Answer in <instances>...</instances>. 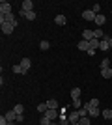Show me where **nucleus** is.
<instances>
[{"instance_id": "obj_15", "label": "nucleus", "mask_w": 112, "mask_h": 125, "mask_svg": "<svg viewBox=\"0 0 112 125\" xmlns=\"http://www.w3.org/2000/svg\"><path fill=\"white\" fill-rule=\"evenodd\" d=\"M105 22H107V17L99 13V15L95 17V24H97V26H103V24H105Z\"/></svg>"}, {"instance_id": "obj_34", "label": "nucleus", "mask_w": 112, "mask_h": 125, "mask_svg": "<svg viewBox=\"0 0 112 125\" xmlns=\"http://www.w3.org/2000/svg\"><path fill=\"white\" fill-rule=\"evenodd\" d=\"M49 125H56V123H54V121H51V123H49Z\"/></svg>"}, {"instance_id": "obj_32", "label": "nucleus", "mask_w": 112, "mask_h": 125, "mask_svg": "<svg viewBox=\"0 0 112 125\" xmlns=\"http://www.w3.org/2000/svg\"><path fill=\"white\" fill-rule=\"evenodd\" d=\"M108 45H110V49H112V37H108Z\"/></svg>"}, {"instance_id": "obj_17", "label": "nucleus", "mask_w": 112, "mask_h": 125, "mask_svg": "<svg viewBox=\"0 0 112 125\" xmlns=\"http://www.w3.org/2000/svg\"><path fill=\"white\" fill-rule=\"evenodd\" d=\"M93 37H95V39H99V41H101L103 37H105V34H103V30H101V28H97V30H93Z\"/></svg>"}, {"instance_id": "obj_18", "label": "nucleus", "mask_w": 112, "mask_h": 125, "mask_svg": "<svg viewBox=\"0 0 112 125\" xmlns=\"http://www.w3.org/2000/svg\"><path fill=\"white\" fill-rule=\"evenodd\" d=\"M71 99H80V88H73L71 90Z\"/></svg>"}, {"instance_id": "obj_6", "label": "nucleus", "mask_w": 112, "mask_h": 125, "mask_svg": "<svg viewBox=\"0 0 112 125\" xmlns=\"http://www.w3.org/2000/svg\"><path fill=\"white\" fill-rule=\"evenodd\" d=\"M19 65H21V67L24 69V73H26L28 69H30V65H32V62H30V58H22L21 62H19Z\"/></svg>"}, {"instance_id": "obj_27", "label": "nucleus", "mask_w": 112, "mask_h": 125, "mask_svg": "<svg viewBox=\"0 0 112 125\" xmlns=\"http://www.w3.org/2000/svg\"><path fill=\"white\" fill-rule=\"evenodd\" d=\"M13 73H17V75H24V69H22L21 65H13Z\"/></svg>"}, {"instance_id": "obj_19", "label": "nucleus", "mask_w": 112, "mask_h": 125, "mask_svg": "<svg viewBox=\"0 0 112 125\" xmlns=\"http://www.w3.org/2000/svg\"><path fill=\"white\" fill-rule=\"evenodd\" d=\"M101 75H103V78H112V69L108 67V69H101Z\"/></svg>"}, {"instance_id": "obj_8", "label": "nucleus", "mask_w": 112, "mask_h": 125, "mask_svg": "<svg viewBox=\"0 0 112 125\" xmlns=\"http://www.w3.org/2000/svg\"><path fill=\"white\" fill-rule=\"evenodd\" d=\"M67 120H69V123H79V120H80L79 112H77V110H73V112L67 116Z\"/></svg>"}, {"instance_id": "obj_2", "label": "nucleus", "mask_w": 112, "mask_h": 125, "mask_svg": "<svg viewBox=\"0 0 112 125\" xmlns=\"http://www.w3.org/2000/svg\"><path fill=\"white\" fill-rule=\"evenodd\" d=\"M43 116H45V118H49L51 121H54L56 118H60V110H58V108H49Z\"/></svg>"}, {"instance_id": "obj_4", "label": "nucleus", "mask_w": 112, "mask_h": 125, "mask_svg": "<svg viewBox=\"0 0 112 125\" xmlns=\"http://www.w3.org/2000/svg\"><path fill=\"white\" fill-rule=\"evenodd\" d=\"M8 13H11V4L10 2H0V15H8Z\"/></svg>"}, {"instance_id": "obj_20", "label": "nucleus", "mask_w": 112, "mask_h": 125, "mask_svg": "<svg viewBox=\"0 0 112 125\" xmlns=\"http://www.w3.org/2000/svg\"><path fill=\"white\" fill-rule=\"evenodd\" d=\"M47 110H49L47 103H39V104H37V112H41V114H45Z\"/></svg>"}, {"instance_id": "obj_26", "label": "nucleus", "mask_w": 112, "mask_h": 125, "mask_svg": "<svg viewBox=\"0 0 112 125\" xmlns=\"http://www.w3.org/2000/svg\"><path fill=\"white\" fill-rule=\"evenodd\" d=\"M77 112H79V116H80V118H86V116H88V108H86V106H82V108H79V110H77Z\"/></svg>"}, {"instance_id": "obj_16", "label": "nucleus", "mask_w": 112, "mask_h": 125, "mask_svg": "<svg viewBox=\"0 0 112 125\" xmlns=\"http://www.w3.org/2000/svg\"><path fill=\"white\" fill-rule=\"evenodd\" d=\"M101 116H103V118H105V120H107V121H110L112 120V110H101Z\"/></svg>"}, {"instance_id": "obj_10", "label": "nucleus", "mask_w": 112, "mask_h": 125, "mask_svg": "<svg viewBox=\"0 0 112 125\" xmlns=\"http://www.w3.org/2000/svg\"><path fill=\"white\" fill-rule=\"evenodd\" d=\"M99 49H101V51H108V49H110V45H108V36H105L101 41H99Z\"/></svg>"}, {"instance_id": "obj_3", "label": "nucleus", "mask_w": 112, "mask_h": 125, "mask_svg": "<svg viewBox=\"0 0 112 125\" xmlns=\"http://www.w3.org/2000/svg\"><path fill=\"white\" fill-rule=\"evenodd\" d=\"M95 13H93V11L92 10H84L82 11V19H84V21H88V22H95Z\"/></svg>"}, {"instance_id": "obj_30", "label": "nucleus", "mask_w": 112, "mask_h": 125, "mask_svg": "<svg viewBox=\"0 0 112 125\" xmlns=\"http://www.w3.org/2000/svg\"><path fill=\"white\" fill-rule=\"evenodd\" d=\"M92 11H93L95 15H99V11H101V6H99V4H93V8H92Z\"/></svg>"}, {"instance_id": "obj_22", "label": "nucleus", "mask_w": 112, "mask_h": 125, "mask_svg": "<svg viewBox=\"0 0 112 125\" xmlns=\"http://www.w3.org/2000/svg\"><path fill=\"white\" fill-rule=\"evenodd\" d=\"M13 110H15V114L19 116V114H22V112H24V106L19 103V104H15V106H13Z\"/></svg>"}, {"instance_id": "obj_11", "label": "nucleus", "mask_w": 112, "mask_h": 125, "mask_svg": "<svg viewBox=\"0 0 112 125\" xmlns=\"http://www.w3.org/2000/svg\"><path fill=\"white\" fill-rule=\"evenodd\" d=\"M54 22H56L58 26H65L67 19H65V15H56V17H54Z\"/></svg>"}, {"instance_id": "obj_35", "label": "nucleus", "mask_w": 112, "mask_h": 125, "mask_svg": "<svg viewBox=\"0 0 112 125\" xmlns=\"http://www.w3.org/2000/svg\"><path fill=\"white\" fill-rule=\"evenodd\" d=\"M110 123H112V120H110Z\"/></svg>"}, {"instance_id": "obj_24", "label": "nucleus", "mask_w": 112, "mask_h": 125, "mask_svg": "<svg viewBox=\"0 0 112 125\" xmlns=\"http://www.w3.org/2000/svg\"><path fill=\"white\" fill-rule=\"evenodd\" d=\"M90 121H92V118H90V116H86V118H80V120H79V125H90Z\"/></svg>"}, {"instance_id": "obj_33", "label": "nucleus", "mask_w": 112, "mask_h": 125, "mask_svg": "<svg viewBox=\"0 0 112 125\" xmlns=\"http://www.w3.org/2000/svg\"><path fill=\"white\" fill-rule=\"evenodd\" d=\"M8 125H17V123H15V121H10V123H8Z\"/></svg>"}, {"instance_id": "obj_13", "label": "nucleus", "mask_w": 112, "mask_h": 125, "mask_svg": "<svg viewBox=\"0 0 112 125\" xmlns=\"http://www.w3.org/2000/svg\"><path fill=\"white\" fill-rule=\"evenodd\" d=\"M88 116H90L92 120H95L97 116H101V110L99 108H88Z\"/></svg>"}, {"instance_id": "obj_12", "label": "nucleus", "mask_w": 112, "mask_h": 125, "mask_svg": "<svg viewBox=\"0 0 112 125\" xmlns=\"http://www.w3.org/2000/svg\"><path fill=\"white\" fill-rule=\"evenodd\" d=\"M4 116H6V120H8V121H17V114H15V110H8Z\"/></svg>"}, {"instance_id": "obj_28", "label": "nucleus", "mask_w": 112, "mask_h": 125, "mask_svg": "<svg viewBox=\"0 0 112 125\" xmlns=\"http://www.w3.org/2000/svg\"><path fill=\"white\" fill-rule=\"evenodd\" d=\"M49 47H51V43H49V41H41V43H39V49H41V51H47Z\"/></svg>"}, {"instance_id": "obj_14", "label": "nucleus", "mask_w": 112, "mask_h": 125, "mask_svg": "<svg viewBox=\"0 0 112 125\" xmlns=\"http://www.w3.org/2000/svg\"><path fill=\"white\" fill-rule=\"evenodd\" d=\"M79 49H80V51H86V52H88V49H90V41L80 39V41H79Z\"/></svg>"}, {"instance_id": "obj_23", "label": "nucleus", "mask_w": 112, "mask_h": 125, "mask_svg": "<svg viewBox=\"0 0 112 125\" xmlns=\"http://www.w3.org/2000/svg\"><path fill=\"white\" fill-rule=\"evenodd\" d=\"M90 49L92 51H97V49H99V39H92L90 41Z\"/></svg>"}, {"instance_id": "obj_29", "label": "nucleus", "mask_w": 112, "mask_h": 125, "mask_svg": "<svg viewBox=\"0 0 112 125\" xmlns=\"http://www.w3.org/2000/svg\"><path fill=\"white\" fill-rule=\"evenodd\" d=\"M73 106H75L77 110L82 108V101H80V99H73Z\"/></svg>"}, {"instance_id": "obj_1", "label": "nucleus", "mask_w": 112, "mask_h": 125, "mask_svg": "<svg viewBox=\"0 0 112 125\" xmlns=\"http://www.w3.org/2000/svg\"><path fill=\"white\" fill-rule=\"evenodd\" d=\"M15 26H17V21H15V22H2V24H0V28H2V32H4L6 36H10L11 32L15 30Z\"/></svg>"}, {"instance_id": "obj_25", "label": "nucleus", "mask_w": 112, "mask_h": 125, "mask_svg": "<svg viewBox=\"0 0 112 125\" xmlns=\"http://www.w3.org/2000/svg\"><path fill=\"white\" fill-rule=\"evenodd\" d=\"M99 67H101V69H108V67H110V60H108V58H105V60L101 62V65H99Z\"/></svg>"}, {"instance_id": "obj_7", "label": "nucleus", "mask_w": 112, "mask_h": 125, "mask_svg": "<svg viewBox=\"0 0 112 125\" xmlns=\"http://www.w3.org/2000/svg\"><path fill=\"white\" fill-rule=\"evenodd\" d=\"M82 39H84V41L95 39V37H93V30H82Z\"/></svg>"}, {"instance_id": "obj_31", "label": "nucleus", "mask_w": 112, "mask_h": 125, "mask_svg": "<svg viewBox=\"0 0 112 125\" xmlns=\"http://www.w3.org/2000/svg\"><path fill=\"white\" fill-rule=\"evenodd\" d=\"M10 121L6 120V116H0V125H8Z\"/></svg>"}, {"instance_id": "obj_21", "label": "nucleus", "mask_w": 112, "mask_h": 125, "mask_svg": "<svg viewBox=\"0 0 112 125\" xmlns=\"http://www.w3.org/2000/svg\"><path fill=\"white\" fill-rule=\"evenodd\" d=\"M47 106H49V108H58V101H56V99H49Z\"/></svg>"}, {"instance_id": "obj_9", "label": "nucleus", "mask_w": 112, "mask_h": 125, "mask_svg": "<svg viewBox=\"0 0 112 125\" xmlns=\"http://www.w3.org/2000/svg\"><path fill=\"white\" fill-rule=\"evenodd\" d=\"M21 6H22L21 10H24V11H34V2L32 0H24Z\"/></svg>"}, {"instance_id": "obj_5", "label": "nucleus", "mask_w": 112, "mask_h": 125, "mask_svg": "<svg viewBox=\"0 0 112 125\" xmlns=\"http://www.w3.org/2000/svg\"><path fill=\"white\" fill-rule=\"evenodd\" d=\"M17 19H15V15L13 13H8V15H0V24L2 22H15Z\"/></svg>"}]
</instances>
